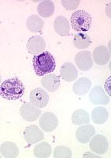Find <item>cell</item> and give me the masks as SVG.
<instances>
[{
	"mask_svg": "<svg viewBox=\"0 0 111 158\" xmlns=\"http://www.w3.org/2000/svg\"><path fill=\"white\" fill-rule=\"evenodd\" d=\"M109 69H110V70L111 71V61L110 62V63H109Z\"/></svg>",
	"mask_w": 111,
	"mask_h": 158,
	"instance_id": "31",
	"label": "cell"
},
{
	"mask_svg": "<svg viewBox=\"0 0 111 158\" xmlns=\"http://www.w3.org/2000/svg\"><path fill=\"white\" fill-rule=\"evenodd\" d=\"M51 151L52 150L50 145L46 142L38 144L33 150L35 156L38 158L48 157L51 155Z\"/></svg>",
	"mask_w": 111,
	"mask_h": 158,
	"instance_id": "24",
	"label": "cell"
},
{
	"mask_svg": "<svg viewBox=\"0 0 111 158\" xmlns=\"http://www.w3.org/2000/svg\"><path fill=\"white\" fill-rule=\"evenodd\" d=\"M33 69L38 76H43L53 72L56 67L53 56L48 52L35 55L32 59Z\"/></svg>",
	"mask_w": 111,
	"mask_h": 158,
	"instance_id": "2",
	"label": "cell"
},
{
	"mask_svg": "<svg viewBox=\"0 0 111 158\" xmlns=\"http://www.w3.org/2000/svg\"><path fill=\"white\" fill-rule=\"evenodd\" d=\"M39 124L43 131L51 132L57 128L59 125V121L55 114L51 112H47L41 116Z\"/></svg>",
	"mask_w": 111,
	"mask_h": 158,
	"instance_id": "5",
	"label": "cell"
},
{
	"mask_svg": "<svg viewBox=\"0 0 111 158\" xmlns=\"http://www.w3.org/2000/svg\"><path fill=\"white\" fill-rule=\"evenodd\" d=\"M25 87L24 84L16 77L4 81L0 87L2 97L6 100H15L24 95Z\"/></svg>",
	"mask_w": 111,
	"mask_h": 158,
	"instance_id": "1",
	"label": "cell"
},
{
	"mask_svg": "<svg viewBox=\"0 0 111 158\" xmlns=\"http://www.w3.org/2000/svg\"><path fill=\"white\" fill-rule=\"evenodd\" d=\"M78 75V71L76 66L70 62L64 63L60 68V76L67 82H72L76 80Z\"/></svg>",
	"mask_w": 111,
	"mask_h": 158,
	"instance_id": "13",
	"label": "cell"
},
{
	"mask_svg": "<svg viewBox=\"0 0 111 158\" xmlns=\"http://www.w3.org/2000/svg\"><path fill=\"white\" fill-rule=\"evenodd\" d=\"M42 86L50 92H54L60 86V77L54 74H50L44 76L41 79Z\"/></svg>",
	"mask_w": 111,
	"mask_h": 158,
	"instance_id": "15",
	"label": "cell"
},
{
	"mask_svg": "<svg viewBox=\"0 0 111 158\" xmlns=\"http://www.w3.org/2000/svg\"><path fill=\"white\" fill-rule=\"evenodd\" d=\"M80 3V1H74V0H62V4L67 10H74Z\"/></svg>",
	"mask_w": 111,
	"mask_h": 158,
	"instance_id": "26",
	"label": "cell"
},
{
	"mask_svg": "<svg viewBox=\"0 0 111 158\" xmlns=\"http://www.w3.org/2000/svg\"><path fill=\"white\" fill-rule=\"evenodd\" d=\"M24 137L27 143L35 144L44 139V134L38 126L32 125L25 129Z\"/></svg>",
	"mask_w": 111,
	"mask_h": 158,
	"instance_id": "9",
	"label": "cell"
},
{
	"mask_svg": "<svg viewBox=\"0 0 111 158\" xmlns=\"http://www.w3.org/2000/svg\"><path fill=\"white\" fill-rule=\"evenodd\" d=\"M91 15L84 10H77L71 17V24L72 29L77 32H87L92 26Z\"/></svg>",
	"mask_w": 111,
	"mask_h": 158,
	"instance_id": "3",
	"label": "cell"
},
{
	"mask_svg": "<svg viewBox=\"0 0 111 158\" xmlns=\"http://www.w3.org/2000/svg\"><path fill=\"white\" fill-rule=\"evenodd\" d=\"M95 134V129L92 125H84L77 128L76 136L80 142L81 143H87Z\"/></svg>",
	"mask_w": 111,
	"mask_h": 158,
	"instance_id": "12",
	"label": "cell"
},
{
	"mask_svg": "<svg viewBox=\"0 0 111 158\" xmlns=\"http://www.w3.org/2000/svg\"><path fill=\"white\" fill-rule=\"evenodd\" d=\"M75 62L78 68L83 71H87L93 67L92 55L89 51H82L77 53L75 57Z\"/></svg>",
	"mask_w": 111,
	"mask_h": 158,
	"instance_id": "10",
	"label": "cell"
},
{
	"mask_svg": "<svg viewBox=\"0 0 111 158\" xmlns=\"http://www.w3.org/2000/svg\"><path fill=\"white\" fill-rule=\"evenodd\" d=\"M108 48H109V52L111 53V40H110V41H109V44H108Z\"/></svg>",
	"mask_w": 111,
	"mask_h": 158,
	"instance_id": "30",
	"label": "cell"
},
{
	"mask_svg": "<svg viewBox=\"0 0 111 158\" xmlns=\"http://www.w3.org/2000/svg\"><path fill=\"white\" fill-rule=\"evenodd\" d=\"M73 43L76 48L78 49H86L90 46L92 41L90 37L87 34L80 32L75 35Z\"/></svg>",
	"mask_w": 111,
	"mask_h": 158,
	"instance_id": "23",
	"label": "cell"
},
{
	"mask_svg": "<svg viewBox=\"0 0 111 158\" xmlns=\"http://www.w3.org/2000/svg\"><path fill=\"white\" fill-rule=\"evenodd\" d=\"M89 99L94 105H107L109 102V97L106 95L104 89L99 86H95L89 95Z\"/></svg>",
	"mask_w": 111,
	"mask_h": 158,
	"instance_id": "11",
	"label": "cell"
},
{
	"mask_svg": "<svg viewBox=\"0 0 111 158\" xmlns=\"http://www.w3.org/2000/svg\"><path fill=\"white\" fill-rule=\"evenodd\" d=\"M104 88L106 91V93L111 97V76H109L105 82L104 84Z\"/></svg>",
	"mask_w": 111,
	"mask_h": 158,
	"instance_id": "27",
	"label": "cell"
},
{
	"mask_svg": "<svg viewBox=\"0 0 111 158\" xmlns=\"http://www.w3.org/2000/svg\"><path fill=\"white\" fill-rule=\"evenodd\" d=\"M105 14L106 15L111 19V2L109 3L105 7Z\"/></svg>",
	"mask_w": 111,
	"mask_h": 158,
	"instance_id": "28",
	"label": "cell"
},
{
	"mask_svg": "<svg viewBox=\"0 0 111 158\" xmlns=\"http://www.w3.org/2000/svg\"><path fill=\"white\" fill-rule=\"evenodd\" d=\"M39 15L44 18H48L51 17L55 11L54 4L50 0H45L39 3L37 8Z\"/></svg>",
	"mask_w": 111,
	"mask_h": 158,
	"instance_id": "21",
	"label": "cell"
},
{
	"mask_svg": "<svg viewBox=\"0 0 111 158\" xmlns=\"http://www.w3.org/2000/svg\"><path fill=\"white\" fill-rule=\"evenodd\" d=\"M93 57L94 62L100 65L107 64L110 59V53L105 46H98L93 51Z\"/></svg>",
	"mask_w": 111,
	"mask_h": 158,
	"instance_id": "14",
	"label": "cell"
},
{
	"mask_svg": "<svg viewBox=\"0 0 111 158\" xmlns=\"http://www.w3.org/2000/svg\"><path fill=\"white\" fill-rule=\"evenodd\" d=\"M109 118L107 110L102 107H97L95 108L92 113V119L97 125H102L105 123Z\"/></svg>",
	"mask_w": 111,
	"mask_h": 158,
	"instance_id": "22",
	"label": "cell"
},
{
	"mask_svg": "<svg viewBox=\"0 0 111 158\" xmlns=\"http://www.w3.org/2000/svg\"><path fill=\"white\" fill-rule=\"evenodd\" d=\"M90 148L97 154L102 155L107 152L109 149V142L105 137L102 135H97L92 138Z\"/></svg>",
	"mask_w": 111,
	"mask_h": 158,
	"instance_id": "7",
	"label": "cell"
},
{
	"mask_svg": "<svg viewBox=\"0 0 111 158\" xmlns=\"http://www.w3.org/2000/svg\"><path fill=\"white\" fill-rule=\"evenodd\" d=\"M90 115L84 109L76 110L72 115V122L75 125H84L90 123Z\"/></svg>",
	"mask_w": 111,
	"mask_h": 158,
	"instance_id": "20",
	"label": "cell"
},
{
	"mask_svg": "<svg viewBox=\"0 0 111 158\" xmlns=\"http://www.w3.org/2000/svg\"><path fill=\"white\" fill-rule=\"evenodd\" d=\"M27 29L32 32H39L43 28V20L36 15H32L28 17L26 21Z\"/></svg>",
	"mask_w": 111,
	"mask_h": 158,
	"instance_id": "19",
	"label": "cell"
},
{
	"mask_svg": "<svg viewBox=\"0 0 111 158\" xmlns=\"http://www.w3.org/2000/svg\"><path fill=\"white\" fill-rule=\"evenodd\" d=\"M54 29L61 36H68L70 31L69 22L63 16H58L54 21Z\"/></svg>",
	"mask_w": 111,
	"mask_h": 158,
	"instance_id": "16",
	"label": "cell"
},
{
	"mask_svg": "<svg viewBox=\"0 0 111 158\" xmlns=\"http://www.w3.org/2000/svg\"><path fill=\"white\" fill-rule=\"evenodd\" d=\"M29 99L31 103L38 108H44L49 102L48 93L41 88H36L32 90Z\"/></svg>",
	"mask_w": 111,
	"mask_h": 158,
	"instance_id": "4",
	"label": "cell"
},
{
	"mask_svg": "<svg viewBox=\"0 0 111 158\" xmlns=\"http://www.w3.org/2000/svg\"><path fill=\"white\" fill-rule=\"evenodd\" d=\"M26 47L30 54L36 55L44 51L46 48V42L41 36H34L29 39Z\"/></svg>",
	"mask_w": 111,
	"mask_h": 158,
	"instance_id": "8",
	"label": "cell"
},
{
	"mask_svg": "<svg viewBox=\"0 0 111 158\" xmlns=\"http://www.w3.org/2000/svg\"><path fill=\"white\" fill-rule=\"evenodd\" d=\"M0 152L5 158H16L18 156L19 151L16 144L12 142H5L1 145Z\"/></svg>",
	"mask_w": 111,
	"mask_h": 158,
	"instance_id": "18",
	"label": "cell"
},
{
	"mask_svg": "<svg viewBox=\"0 0 111 158\" xmlns=\"http://www.w3.org/2000/svg\"><path fill=\"white\" fill-rule=\"evenodd\" d=\"M41 110L32 104L26 103L20 109V114L24 120L29 122L36 121L41 114Z\"/></svg>",
	"mask_w": 111,
	"mask_h": 158,
	"instance_id": "6",
	"label": "cell"
},
{
	"mask_svg": "<svg viewBox=\"0 0 111 158\" xmlns=\"http://www.w3.org/2000/svg\"><path fill=\"white\" fill-rule=\"evenodd\" d=\"M71 156V150L68 147L63 145L57 147L53 152V157L55 158H69Z\"/></svg>",
	"mask_w": 111,
	"mask_h": 158,
	"instance_id": "25",
	"label": "cell"
},
{
	"mask_svg": "<svg viewBox=\"0 0 111 158\" xmlns=\"http://www.w3.org/2000/svg\"><path fill=\"white\" fill-rule=\"evenodd\" d=\"M92 82L86 77H81L76 81L72 87L74 93L77 95H84L86 94L91 88Z\"/></svg>",
	"mask_w": 111,
	"mask_h": 158,
	"instance_id": "17",
	"label": "cell"
},
{
	"mask_svg": "<svg viewBox=\"0 0 111 158\" xmlns=\"http://www.w3.org/2000/svg\"><path fill=\"white\" fill-rule=\"evenodd\" d=\"M83 157H100V156L96 154H93L90 152H87L83 155Z\"/></svg>",
	"mask_w": 111,
	"mask_h": 158,
	"instance_id": "29",
	"label": "cell"
}]
</instances>
